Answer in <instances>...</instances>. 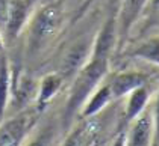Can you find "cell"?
<instances>
[{"instance_id": "6da1fadb", "label": "cell", "mask_w": 159, "mask_h": 146, "mask_svg": "<svg viewBox=\"0 0 159 146\" xmlns=\"http://www.w3.org/2000/svg\"><path fill=\"white\" fill-rule=\"evenodd\" d=\"M109 68L111 54L91 48L88 60L73 77V85L64 110L65 123H70L73 121V118L79 113V110L88 99V97L106 80V77L109 75Z\"/></svg>"}, {"instance_id": "7a4b0ae2", "label": "cell", "mask_w": 159, "mask_h": 146, "mask_svg": "<svg viewBox=\"0 0 159 146\" xmlns=\"http://www.w3.org/2000/svg\"><path fill=\"white\" fill-rule=\"evenodd\" d=\"M64 12L59 3L46 2L43 6L35 9L26 26L27 33V50L30 54H37L46 48L56 38L62 29Z\"/></svg>"}, {"instance_id": "3957f363", "label": "cell", "mask_w": 159, "mask_h": 146, "mask_svg": "<svg viewBox=\"0 0 159 146\" xmlns=\"http://www.w3.org/2000/svg\"><path fill=\"white\" fill-rule=\"evenodd\" d=\"M41 110L27 106L18 110L12 118L0 122V146H18L27 142L32 130L35 128Z\"/></svg>"}, {"instance_id": "277c9868", "label": "cell", "mask_w": 159, "mask_h": 146, "mask_svg": "<svg viewBox=\"0 0 159 146\" xmlns=\"http://www.w3.org/2000/svg\"><path fill=\"white\" fill-rule=\"evenodd\" d=\"M127 133L124 136V145L150 146L155 142L156 131V111L148 104L143 113H139L127 127Z\"/></svg>"}, {"instance_id": "5b68a950", "label": "cell", "mask_w": 159, "mask_h": 146, "mask_svg": "<svg viewBox=\"0 0 159 146\" xmlns=\"http://www.w3.org/2000/svg\"><path fill=\"white\" fill-rule=\"evenodd\" d=\"M37 9V0H11L8 20L3 29L5 41H14L25 32L30 17Z\"/></svg>"}, {"instance_id": "8992f818", "label": "cell", "mask_w": 159, "mask_h": 146, "mask_svg": "<svg viewBox=\"0 0 159 146\" xmlns=\"http://www.w3.org/2000/svg\"><path fill=\"white\" fill-rule=\"evenodd\" d=\"M109 89L114 101L124 98L129 92L139 86L148 83V75L141 71H123V73L114 74L111 78H108Z\"/></svg>"}, {"instance_id": "52a82bcc", "label": "cell", "mask_w": 159, "mask_h": 146, "mask_svg": "<svg viewBox=\"0 0 159 146\" xmlns=\"http://www.w3.org/2000/svg\"><path fill=\"white\" fill-rule=\"evenodd\" d=\"M152 98H153V92H152L148 83L134 89L132 92H129L124 97V99H126L124 101V113H123V127L124 128L134 121L139 113H143L146 110V107L152 101Z\"/></svg>"}, {"instance_id": "ba28073f", "label": "cell", "mask_w": 159, "mask_h": 146, "mask_svg": "<svg viewBox=\"0 0 159 146\" xmlns=\"http://www.w3.org/2000/svg\"><path fill=\"white\" fill-rule=\"evenodd\" d=\"M112 102H114V98H112V94H111L108 77H106V80L98 86L97 89L88 97V99L84 102V106L80 107L79 113H77V116L80 119L96 118L98 115H102Z\"/></svg>"}, {"instance_id": "9c48e42d", "label": "cell", "mask_w": 159, "mask_h": 146, "mask_svg": "<svg viewBox=\"0 0 159 146\" xmlns=\"http://www.w3.org/2000/svg\"><path fill=\"white\" fill-rule=\"evenodd\" d=\"M91 45H93V42L79 41V42L73 44L68 48V51L65 53V56L62 59V65H61V69H59V74L64 77V80L74 77V74L84 66V63L89 57Z\"/></svg>"}, {"instance_id": "30bf717a", "label": "cell", "mask_w": 159, "mask_h": 146, "mask_svg": "<svg viewBox=\"0 0 159 146\" xmlns=\"http://www.w3.org/2000/svg\"><path fill=\"white\" fill-rule=\"evenodd\" d=\"M148 0H121L120 6V17L117 20V38L121 39L129 35L132 26L141 17V14L146 12Z\"/></svg>"}, {"instance_id": "8fae6325", "label": "cell", "mask_w": 159, "mask_h": 146, "mask_svg": "<svg viewBox=\"0 0 159 146\" xmlns=\"http://www.w3.org/2000/svg\"><path fill=\"white\" fill-rule=\"evenodd\" d=\"M64 77L59 73H50L46 74L39 81H38L37 98H35V107L41 111H44L46 107L53 101V98L59 94L64 85Z\"/></svg>"}, {"instance_id": "7c38bea8", "label": "cell", "mask_w": 159, "mask_h": 146, "mask_svg": "<svg viewBox=\"0 0 159 146\" xmlns=\"http://www.w3.org/2000/svg\"><path fill=\"white\" fill-rule=\"evenodd\" d=\"M12 92V68L6 56L0 57V122L5 119L6 110L11 104Z\"/></svg>"}, {"instance_id": "4fadbf2b", "label": "cell", "mask_w": 159, "mask_h": 146, "mask_svg": "<svg viewBox=\"0 0 159 146\" xmlns=\"http://www.w3.org/2000/svg\"><path fill=\"white\" fill-rule=\"evenodd\" d=\"M132 56L138 57L141 60H146L152 65H158L159 56H158V38L152 36L150 39L144 41L139 47L132 51Z\"/></svg>"}, {"instance_id": "5bb4252c", "label": "cell", "mask_w": 159, "mask_h": 146, "mask_svg": "<svg viewBox=\"0 0 159 146\" xmlns=\"http://www.w3.org/2000/svg\"><path fill=\"white\" fill-rule=\"evenodd\" d=\"M9 3L11 0H0V29L3 32L6 20H8V11H9Z\"/></svg>"}, {"instance_id": "9a60e30c", "label": "cell", "mask_w": 159, "mask_h": 146, "mask_svg": "<svg viewBox=\"0 0 159 146\" xmlns=\"http://www.w3.org/2000/svg\"><path fill=\"white\" fill-rule=\"evenodd\" d=\"M5 44H6V41H5V36H3V32H2V29H0V53L5 50Z\"/></svg>"}, {"instance_id": "2e32d148", "label": "cell", "mask_w": 159, "mask_h": 146, "mask_svg": "<svg viewBox=\"0 0 159 146\" xmlns=\"http://www.w3.org/2000/svg\"><path fill=\"white\" fill-rule=\"evenodd\" d=\"M44 2H53V0H44Z\"/></svg>"}, {"instance_id": "e0dca14e", "label": "cell", "mask_w": 159, "mask_h": 146, "mask_svg": "<svg viewBox=\"0 0 159 146\" xmlns=\"http://www.w3.org/2000/svg\"><path fill=\"white\" fill-rule=\"evenodd\" d=\"M91 2H93V0H88V3H91Z\"/></svg>"}]
</instances>
